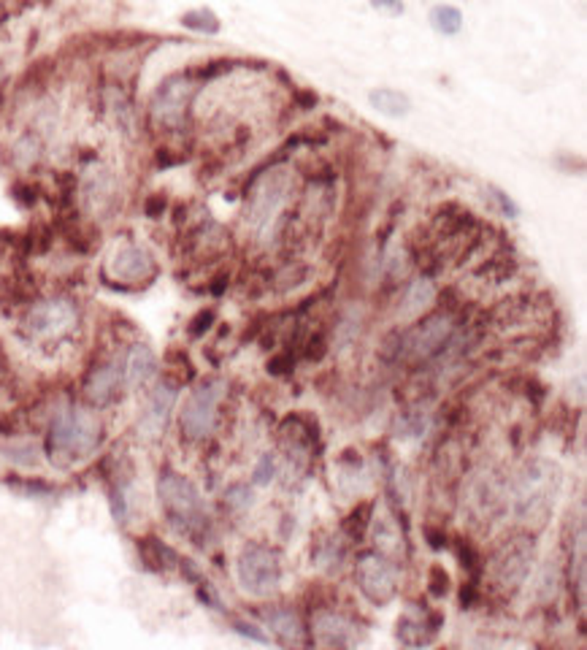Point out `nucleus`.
Here are the masks:
<instances>
[{
    "label": "nucleus",
    "mask_w": 587,
    "mask_h": 650,
    "mask_svg": "<svg viewBox=\"0 0 587 650\" xmlns=\"http://www.w3.org/2000/svg\"><path fill=\"white\" fill-rule=\"evenodd\" d=\"M295 98L301 101V106H303V109H312V106H317V95H314V93H303V90H295Z\"/></svg>",
    "instance_id": "obj_39"
},
{
    "label": "nucleus",
    "mask_w": 587,
    "mask_h": 650,
    "mask_svg": "<svg viewBox=\"0 0 587 650\" xmlns=\"http://www.w3.org/2000/svg\"><path fill=\"white\" fill-rule=\"evenodd\" d=\"M263 623L284 642V645H309L312 639L306 636V626L298 618V612H293L290 607H268L260 612Z\"/></svg>",
    "instance_id": "obj_16"
},
{
    "label": "nucleus",
    "mask_w": 587,
    "mask_h": 650,
    "mask_svg": "<svg viewBox=\"0 0 587 650\" xmlns=\"http://www.w3.org/2000/svg\"><path fill=\"white\" fill-rule=\"evenodd\" d=\"M176 396H179V388H176L174 383H160V385L152 391V396H149V402H147V407H144V415H141V420H139V429H141V434H144L147 439L163 437V431H166V426H168V420H171Z\"/></svg>",
    "instance_id": "obj_14"
},
{
    "label": "nucleus",
    "mask_w": 587,
    "mask_h": 650,
    "mask_svg": "<svg viewBox=\"0 0 587 650\" xmlns=\"http://www.w3.org/2000/svg\"><path fill=\"white\" fill-rule=\"evenodd\" d=\"M325 356V337L322 334H314L306 339V358L309 361H320Z\"/></svg>",
    "instance_id": "obj_34"
},
{
    "label": "nucleus",
    "mask_w": 587,
    "mask_h": 650,
    "mask_svg": "<svg viewBox=\"0 0 587 650\" xmlns=\"http://www.w3.org/2000/svg\"><path fill=\"white\" fill-rule=\"evenodd\" d=\"M79 322V309L71 298H50L25 314V334L33 339H58L68 334L74 325Z\"/></svg>",
    "instance_id": "obj_10"
},
{
    "label": "nucleus",
    "mask_w": 587,
    "mask_h": 650,
    "mask_svg": "<svg viewBox=\"0 0 587 650\" xmlns=\"http://www.w3.org/2000/svg\"><path fill=\"white\" fill-rule=\"evenodd\" d=\"M122 385V369L114 366V364H106V366H98L87 383H85V396L93 402V404H109L117 391Z\"/></svg>",
    "instance_id": "obj_18"
},
{
    "label": "nucleus",
    "mask_w": 587,
    "mask_h": 650,
    "mask_svg": "<svg viewBox=\"0 0 587 650\" xmlns=\"http://www.w3.org/2000/svg\"><path fill=\"white\" fill-rule=\"evenodd\" d=\"M487 190H490V198L498 203V209H501V214H503V217L514 220V217L519 214V206H517V203H514V201H511V198L503 193V190H498V187H492V185H490Z\"/></svg>",
    "instance_id": "obj_30"
},
{
    "label": "nucleus",
    "mask_w": 587,
    "mask_h": 650,
    "mask_svg": "<svg viewBox=\"0 0 587 650\" xmlns=\"http://www.w3.org/2000/svg\"><path fill=\"white\" fill-rule=\"evenodd\" d=\"M225 380H203L190 391L182 410V431L190 439H206L217 426V410L225 396Z\"/></svg>",
    "instance_id": "obj_8"
},
{
    "label": "nucleus",
    "mask_w": 587,
    "mask_h": 650,
    "mask_svg": "<svg viewBox=\"0 0 587 650\" xmlns=\"http://www.w3.org/2000/svg\"><path fill=\"white\" fill-rule=\"evenodd\" d=\"M82 190H85V201H87L93 209H98V212L109 209L112 201H114V195H117L114 176H112L109 171H104V168L90 171V176L85 179Z\"/></svg>",
    "instance_id": "obj_20"
},
{
    "label": "nucleus",
    "mask_w": 587,
    "mask_h": 650,
    "mask_svg": "<svg viewBox=\"0 0 587 650\" xmlns=\"http://www.w3.org/2000/svg\"><path fill=\"white\" fill-rule=\"evenodd\" d=\"M233 628H236V631H239L241 636H249V639H255V642H263V645H266V642H271V639H268V636H266L263 631H257V626H252V623L236 620V623H233Z\"/></svg>",
    "instance_id": "obj_36"
},
{
    "label": "nucleus",
    "mask_w": 587,
    "mask_h": 650,
    "mask_svg": "<svg viewBox=\"0 0 587 650\" xmlns=\"http://www.w3.org/2000/svg\"><path fill=\"white\" fill-rule=\"evenodd\" d=\"M368 104L371 109H376L379 114L384 117H406L411 112V98L401 90H393V87H379V90H371L368 93Z\"/></svg>",
    "instance_id": "obj_21"
},
{
    "label": "nucleus",
    "mask_w": 587,
    "mask_h": 650,
    "mask_svg": "<svg viewBox=\"0 0 587 650\" xmlns=\"http://www.w3.org/2000/svg\"><path fill=\"white\" fill-rule=\"evenodd\" d=\"M371 9L398 17V14H403V0H371Z\"/></svg>",
    "instance_id": "obj_35"
},
{
    "label": "nucleus",
    "mask_w": 587,
    "mask_h": 650,
    "mask_svg": "<svg viewBox=\"0 0 587 650\" xmlns=\"http://www.w3.org/2000/svg\"><path fill=\"white\" fill-rule=\"evenodd\" d=\"M455 555H457V561H460V566L471 574V580H479V574H482V558H479V553L474 550V545L468 542V539H455Z\"/></svg>",
    "instance_id": "obj_26"
},
{
    "label": "nucleus",
    "mask_w": 587,
    "mask_h": 650,
    "mask_svg": "<svg viewBox=\"0 0 587 650\" xmlns=\"http://www.w3.org/2000/svg\"><path fill=\"white\" fill-rule=\"evenodd\" d=\"M101 442V423L90 410L68 407L55 415L50 434H47V450L52 461L68 464L77 458H87L95 453Z\"/></svg>",
    "instance_id": "obj_3"
},
{
    "label": "nucleus",
    "mask_w": 587,
    "mask_h": 650,
    "mask_svg": "<svg viewBox=\"0 0 587 650\" xmlns=\"http://www.w3.org/2000/svg\"><path fill=\"white\" fill-rule=\"evenodd\" d=\"M536 558V542L530 534H514L509 537L503 545L495 547L492 558H490V577L492 582L506 591L514 593L530 574Z\"/></svg>",
    "instance_id": "obj_6"
},
{
    "label": "nucleus",
    "mask_w": 587,
    "mask_h": 650,
    "mask_svg": "<svg viewBox=\"0 0 587 650\" xmlns=\"http://www.w3.org/2000/svg\"><path fill=\"white\" fill-rule=\"evenodd\" d=\"M428 23L438 36H457L463 31V12L449 4H438L430 9Z\"/></svg>",
    "instance_id": "obj_23"
},
{
    "label": "nucleus",
    "mask_w": 587,
    "mask_h": 650,
    "mask_svg": "<svg viewBox=\"0 0 587 650\" xmlns=\"http://www.w3.org/2000/svg\"><path fill=\"white\" fill-rule=\"evenodd\" d=\"M158 496H160V507L166 510L168 520L182 534L198 537L206 528L203 499L187 477H182L174 469H163L160 480H158Z\"/></svg>",
    "instance_id": "obj_4"
},
{
    "label": "nucleus",
    "mask_w": 587,
    "mask_h": 650,
    "mask_svg": "<svg viewBox=\"0 0 587 650\" xmlns=\"http://www.w3.org/2000/svg\"><path fill=\"white\" fill-rule=\"evenodd\" d=\"M371 518H374V504H371V501H363V504H357V507L344 518L341 531L347 534L349 542H363V537H366V531H368V526H371Z\"/></svg>",
    "instance_id": "obj_25"
},
{
    "label": "nucleus",
    "mask_w": 587,
    "mask_h": 650,
    "mask_svg": "<svg viewBox=\"0 0 587 650\" xmlns=\"http://www.w3.org/2000/svg\"><path fill=\"white\" fill-rule=\"evenodd\" d=\"M560 469L546 458H533L525 464V469L517 474L511 507L522 526L541 531L555 510L557 493H560Z\"/></svg>",
    "instance_id": "obj_1"
},
{
    "label": "nucleus",
    "mask_w": 587,
    "mask_h": 650,
    "mask_svg": "<svg viewBox=\"0 0 587 650\" xmlns=\"http://www.w3.org/2000/svg\"><path fill=\"white\" fill-rule=\"evenodd\" d=\"M584 561H587L584 558V523H579V531L571 539V553H568V588H571V593H576L579 609L584 604V572H587Z\"/></svg>",
    "instance_id": "obj_19"
},
{
    "label": "nucleus",
    "mask_w": 587,
    "mask_h": 650,
    "mask_svg": "<svg viewBox=\"0 0 587 650\" xmlns=\"http://www.w3.org/2000/svg\"><path fill=\"white\" fill-rule=\"evenodd\" d=\"M295 190V176L284 166H274L266 174H257L247 190L244 222L257 239H268L279 225L282 212L287 209Z\"/></svg>",
    "instance_id": "obj_2"
},
{
    "label": "nucleus",
    "mask_w": 587,
    "mask_h": 650,
    "mask_svg": "<svg viewBox=\"0 0 587 650\" xmlns=\"http://www.w3.org/2000/svg\"><path fill=\"white\" fill-rule=\"evenodd\" d=\"M293 366H295L293 353H282V356H276V358L268 361V372H271V375H287Z\"/></svg>",
    "instance_id": "obj_33"
},
{
    "label": "nucleus",
    "mask_w": 587,
    "mask_h": 650,
    "mask_svg": "<svg viewBox=\"0 0 587 650\" xmlns=\"http://www.w3.org/2000/svg\"><path fill=\"white\" fill-rule=\"evenodd\" d=\"M428 591H430L433 596H447V591H449V574L444 572V566H438V564L430 566V572H428Z\"/></svg>",
    "instance_id": "obj_28"
},
{
    "label": "nucleus",
    "mask_w": 587,
    "mask_h": 650,
    "mask_svg": "<svg viewBox=\"0 0 587 650\" xmlns=\"http://www.w3.org/2000/svg\"><path fill=\"white\" fill-rule=\"evenodd\" d=\"M425 539H428V545H430L433 550H441V547L449 545L444 528H433V526H425Z\"/></svg>",
    "instance_id": "obj_37"
},
{
    "label": "nucleus",
    "mask_w": 587,
    "mask_h": 650,
    "mask_svg": "<svg viewBox=\"0 0 587 650\" xmlns=\"http://www.w3.org/2000/svg\"><path fill=\"white\" fill-rule=\"evenodd\" d=\"M441 612H430L425 609L422 615L417 612H406L401 620H398V628H395V636L406 645V647H422V645H430L438 631H441Z\"/></svg>",
    "instance_id": "obj_15"
},
{
    "label": "nucleus",
    "mask_w": 587,
    "mask_h": 650,
    "mask_svg": "<svg viewBox=\"0 0 587 650\" xmlns=\"http://www.w3.org/2000/svg\"><path fill=\"white\" fill-rule=\"evenodd\" d=\"M433 298H436L433 282H430V279H414V282L406 284L398 311H401L403 317H414V314H420L428 303H433Z\"/></svg>",
    "instance_id": "obj_22"
},
{
    "label": "nucleus",
    "mask_w": 587,
    "mask_h": 650,
    "mask_svg": "<svg viewBox=\"0 0 587 650\" xmlns=\"http://www.w3.org/2000/svg\"><path fill=\"white\" fill-rule=\"evenodd\" d=\"M274 474H276V461H274V456H263L260 464H257V469H255V483H257V485H268V483L274 480Z\"/></svg>",
    "instance_id": "obj_31"
},
{
    "label": "nucleus",
    "mask_w": 587,
    "mask_h": 650,
    "mask_svg": "<svg viewBox=\"0 0 587 650\" xmlns=\"http://www.w3.org/2000/svg\"><path fill=\"white\" fill-rule=\"evenodd\" d=\"M312 634L320 645H328V647H355L366 639V628L355 618L333 609H322L314 615Z\"/></svg>",
    "instance_id": "obj_13"
},
{
    "label": "nucleus",
    "mask_w": 587,
    "mask_h": 650,
    "mask_svg": "<svg viewBox=\"0 0 587 650\" xmlns=\"http://www.w3.org/2000/svg\"><path fill=\"white\" fill-rule=\"evenodd\" d=\"M109 274L125 284H149L158 276V263L147 247L122 244L109 260Z\"/></svg>",
    "instance_id": "obj_12"
},
{
    "label": "nucleus",
    "mask_w": 587,
    "mask_h": 650,
    "mask_svg": "<svg viewBox=\"0 0 587 650\" xmlns=\"http://www.w3.org/2000/svg\"><path fill=\"white\" fill-rule=\"evenodd\" d=\"M144 209H147V217H152V220H155V217H160V214L166 212V195H160V193H158V195H152V198L147 201V206H144Z\"/></svg>",
    "instance_id": "obj_38"
},
{
    "label": "nucleus",
    "mask_w": 587,
    "mask_h": 650,
    "mask_svg": "<svg viewBox=\"0 0 587 650\" xmlns=\"http://www.w3.org/2000/svg\"><path fill=\"white\" fill-rule=\"evenodd\" d=\"M193 95H195V85L190 82V77L185 74L168 77L152 95V104H149L152 120L166 131H179L185 125Z\"/></svg>",
    "instance_id": "obj_11"
},
{
    "label": "nucleus",
    "mask_w": 587,
    "mask_h": 650,
    "mask_svg": "<svg viewBox=\"0 0 587 650\" xmlns=\"http://www.w3.org/2000/svg\"><path fill=\"white\" fill-rule=\"evenodd\" d=\"M14 152H17V163H20V166H33V163L39 160V155H41V144H39L36 136H25V139L14 147Z\"/></svg>",
    "instance_id": "obj_27"
},
{
    "label": "nucleus",
    "mask_w": 587,
    "mask_h": 650,
    "mask_svg": "<svg viewBox=\"0 0 587 650\" xmlns=\"http://www.w3.org/2000/svg\"><path fill=\"white\" fill-rule=\"evenodd\" d=\"M179 23H182V28H187L193 33H203V36H217L222 31V20L212 9H206V6L185 12Z\"/></svg>",
    "instance_id": "obj_24"
},
{
    "label": "nucleus",
    "mask_w": 587,
    "mask_h": 650,
    "mask_svg": "<svg viewBox=\"0 0 587 650\" xmlns=\"http://www.w3.org/2000/svg\"><path fill=\"white\" fill-rule=\"evenodd\" d=\"M455 334H457L455 314L449 309L433 311L398 337L395 356L403 364H425V361L436 358L455 339Z\"/></svg>",
    "instance_id": "obj_5"
},
{
    "label": "nucleus",
    "mask_w": 587,
    "mask_h": 650,
    "mask_svg": "<svg viewBox=\"0 0 587 650\" xmlns=\"http://www.w3.org/2000/svg\"><path fill=\"white\" fill-rule=\"evenodd\" d=\"M236 574L249 596H271L282 582V558L266 545H247L239 555Z\"/></svg>",
    "instance_id": "obj_7"
},
{
    "label": "nucleus",
    "mask_w": 587,
    "mask_h": 650,
    "mask_svg": "<svg viewBox=\"0 0 587 650\" xmlns=\"http://www.w3.org/2000/svg\"><path fill=\"white\" fill-rule=\"evenodd\" d=\"M355 580L360 593L376 607L390 604L398 593V569L384 553H363L355 564Z\"/></svg>",
    "instance_id": "obj_9"
},
{
    "label": "nucleus",
    "mask_w": 587,
    "mask_h": 650,
    "mask_svg": "<svg viewBox=\"0 0 587 650\" xmlns=\"http://www.w3.org/2000/svg\"><path fill=\"white\" fill-rule=\"evenodd\" d=\"M212 322H214V309H201V311L193 317V322H190V334H193V337L206 334V331L212 329Z\"/></svg>",
    "instance_id": "obj_32"
},
{
    "label": "nucleus",
    "mask_w": 587,
    "mask_h": 650,
    "mask_svg": "<svg viewBox=\"0 0 587 650\" xmlns=\"http://www.w3.org/2000/svg\"><path fill=\"white\" fill-rule=\"evenodd\" d=\"M158 375V356L147 345H133L125 356V369L122 380L131 388H147Z\"/></svg>",
    "instance_id": "obj_17"
},
{
    "label": "nucleus",
    "mask_w": 587,
    "mask_h": 650,
    "mask_svg": "<svg viewBox=\"0 0 587 650\" xmlns=\"http://www.w3.org/2000/svg\"><path fill=\"white\" fill-rule=\"evenodd\" d=\"M225 504H228L230 510H244V507L252 504V491H249L247 485H233V488H228V493H225Z\"/></svg>",
    "instance_id": "obj_29"
}]
</instances>
